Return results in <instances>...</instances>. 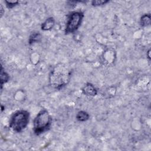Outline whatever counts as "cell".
<instances>
[{
	"instance_id": "11",
	"label": "cell",
	"mask_w": 151,
	"mask_h": 151,
	"mask_svg": "<svg viewBox=\"0 0 151 151\" xmlns=\"http://www.w3.org/2000/svg\"><path fill=\"white\" fill-rule=\"evenodd\" d=\"M109 1L106 0H96V1H92V5L93 6H99L101 5H104L106 3H107Z\"/></svg>"
},
{
	"instance_id": "7",
	"label": "cell",
	"mask_w": 151,
	"mask_h": 151,
	"mask_svg": "<svg viewBox=\"0 0 151 151\" xmlns=\"http://www.w3.org/2000/svg\"><path fill=\"white\" fill-rule=\"evenodd\" d=\"M76 119L79 122H85L89 119V114L84 111H80L77 114Z\"/></svg>"
},
{
	"instance_id": "5",
	"label": "cell",
	"mask_w": 151,
	"mask_h": 151,
	"mask_svg": "<svg viewBox=\"0 0 151 151\" xmlns=\"http://www.w3.org/2000/svg\"><path fill=\"white\" fill-rule=\"evenodd\" d=\"M83 92L84 94L90 96H94L97 94V90L94 86L90 83H87L83 88Z\"/></svg>"
},
{
	"instance_id": "12",
	"label": "cell",
	"mask_w": 151,
	"mask_h": 151,
	"mask_svg": "<svg viewBox=\"0 0 151 151\" xmlns=\"http://www.w3.org/2000/svg\"><path fill=\"white\" fill-rule=\"evenodd\" d=\"M6 6L8 8H12L13 7H14L15 6L17 5L18 4V1H5Z\"/></svg>"
},
{
	"instance_id": "1",
	"label": "cell",
	"mask_w": 151,
	"mask_h": 151,
	"mask_svg": "<svg viewBox=\"0 0 151 151\" xmlns=\"http://www.w3.org/2000/svg\"><path fill=\"white\" fill-rule=\"evenodd\" d=\"M70 72L68 68L61 64L56 65L51 71L49 77L51 87L57 89H61L69 81Z\"/></svg>"
},
{
	"instance_id": "4",
	"label": "cell",
	"mask_w": 151,
	"mask_h": 151,
	"mask_svg": "<svg viewBox=\"0 0 151 151\" xmlns=\"http://www.w3.org/2000/svg\"><path fill=\"white\" fill-rule=\"evenodd\" d=\"M84 14L82 12L76 11L71 14L67 22L65 32L66 34L73 33L76 31L80 26Z\"/></svg>"
},
{
	"instance_id": "3",
	"label": "cell",
	"mask_w": 151,
	"mask_h": 151,
	"mask_svg": "<svg viewBox=\"0 0 151 151\" xmlns=\"http://www.w3.org/2000/svg\"><path fill=\"white\" fill-rule=\"evenodd\" d=\"M29 119L28 111L24 110H18L12 116L9 122V127L17 133L21 132L27 126Z\"/></svg>"
},
{
	"instance_id": "9",
	"label": "cell",
	"mask_w": 151,
	"mask_h": 151,
	"mask_svg": "<svg viewBox=\"0 0 151 151\" xmlns=\"http://www.w3.org/2000/svg\"><path fill=\"white\" fill-rule=\"evenodd\" d=\"M41 38V35L39 32L33 34L29 37V44H32L33 43L38 42L40 41Z\"/></svg>"
},
{
	"instance_id": "10",
	"label": "cell",
	"mask_w": 151,
	"mask_h": 151,
	"mask_svg": "<svg viewBox=\"0 0 151 151\" xmlns=\"http://www.w3.org/2000/svg\"><path fill=\"white\" fill-rule=\"evenodd\" d=\"M0 77H1V84L2 87L3 84L7 82L8 80H9V76L6 72H5V71L3 70L2 67H1V69Z\"/></svg>"
},
{
	"instance_id": "8",
	"label": "cell",
	"mask_w": 151,
	"mask_h": 151,
	"mask_svg": "<svg viewBox=\"0 0 151 151\" xmlns=\"http://www.w3.org/2000/svg\"><path fill=\"white\" fill-rule=\"evenodd\" d=\"M150 24V15L145 14L140 18V25L142 27H147Z\"/></svg>"
},
{
	"instance_id": "6",
	"label": "cell",
	"mask_w": 151,
	"mask_h": 151,
	"mask_svg": "<svg viewBox=\"0 0 151 151\" xmlns=\"http://www.w3.org/2000/svg\"><path fill=\"white\" fill-rule=\"evenodd\" d=\"M55 24V21L53 18L50 17L46 19V21L43 22L41 25V29L44 31H47L52 29Z\"/></svg>"
},
{
	"instance_id": "2",
	"label": "cell",
	"mask_w": 151,
	"mask_h": 151,
	"mask_svg": "<svg viewBox=\"0 0 151 151\" xmlns=\"http://www.w3.org/2000/svg\"><path fill=\"white\" fill-rule=\"evenodd\" d=\"M52 118L46 110H41L34 120V132L36 135H40L48 130L51 127Z\"/></svg>"
}]
</instances>
